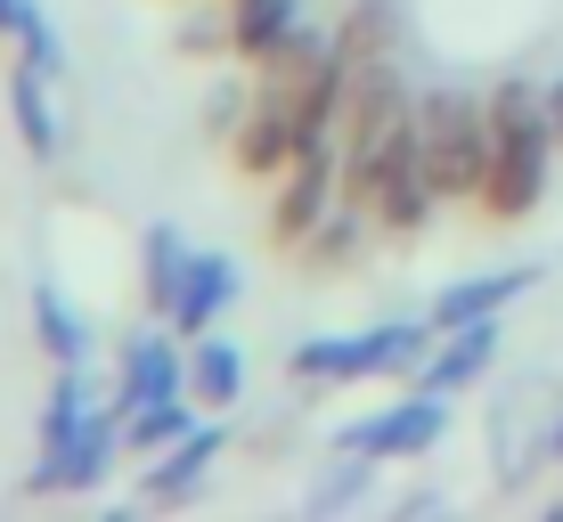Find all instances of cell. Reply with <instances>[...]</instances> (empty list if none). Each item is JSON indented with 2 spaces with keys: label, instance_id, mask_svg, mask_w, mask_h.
<instances>
[{
  "label": "cell",
  "instance_id": "21",
  "mask_svg": "<svg viewBox=\"0 0 563 522\" xmlns=\"http://www.w3.org/2000/svg\"><path fill=\"white\" fill-rule=\"evenodd\" d=\"M539 466H563V409H555V424H548V441H539Z\"/></svg>",
  "mask_w": 563,
  "mask_h": 522
},
{
  "label": "cell",
  "instance_id": "14",
  "mask_svg": "<svg viewBox=\"0 0 563 522\" xmlns=\"http://www.w3.org/2000/svg\"><path fill=\"white\" fill-rule=\"evenodd\" d=\"M221 16H229V57L254 66L269 42H286L302 25V0H221Z\"/></svg>",
  "mask_w": 563,
  "mask_h": 522
},
{
  "label": "cell",
  "instance_id": "15",
  "mask_svg": "<svg viewBox=\"0 0 563 522\" xmlns=\"http://www.w3.org/2000/svg\"><path fill=\"white\" fill-rule=\"evenodd\" d=\"M188 254H197V245H188V237H180L172 221H155V229H147V245H140L147 319H172V302H180V278H188Z\"/></svg>",
  "mask_w": 563,
  "mask_h": 522
},
{
  "label": "cell",
  "instance_id": "11",
  "mask_svg": "<svg viewBox=\"0 0 563 522\" xmlns=\"http://www.w3.org/2000/svg\"><path fill=\"white\" fill-rule=\"evenodd\" d=\"M49 82H57V66L49 57H25L16 49V66H9V114H16V140H25V156L33 164H49L57 156V107H49Z\"/></svg>",
  "mask_w": 563,
  "mask_h": 522
},
{
  "label": "cell",
  "instance_id": "8",
  "mask_svg": "<svg viewBox=\"0 0 563 522\" xmlns=\"http://www.w3.org/2000/svg\"><path fill=\"white\" fill-rule=\"evenodd\" d=\"M539 286V262H507V269H482V278H450L433 295V319L441 335H450V326H474V319H507V302H522Z\"/></svg>",
  "mask_w": 563,
  "mask_h": 522
},
{
  "label": "cell",
  "instance_id": "17",
  "mask_svg": "<svg viewBox=\"0 0 563 522\" xmlns=\"http://www.w3.org/2000/svg\"><path fill=\"white\" fill-rule=\"evenodd\" d=\"M33 343H42L57 367H82V352H90L82 319H74V302L57 295V286H33Z\"/></svg>",
  "mask_w": 563,
  "mask_h": 522
},
{
  "label": "cell",
  "instance_id": "2",
  "mask_svg": "<svg viewBox=\"0 0 563 522\" xmlns=\"http://www.w3.org/2000/svg\"><path fill=\"white\" fill-rule=\"evenodd\" d=\"M417 147H424V180H433L441 212L482 197V164H490V90H457L433 82L417 90Z\"/></svg>",
  "mask_w": 563,
  "mask_h": 522
},
{
  "label": "cell",
  "instance_id": "23",
  "mask_svg": "<svg viewBox=\"0 0 563 522\" xmlns=\"http://www.w3.org/2000/svg\"><path fill=\"white\" fill-rule=\"evenodd\" d=\"M212 9H221V0H212Z\"/></svg>",
  "mask_w": 563,
  "mask_h": 522
},
{
  "label": "cell",
  "instance_id": "9",
  "mask_svg": "<svg viewBox=\"0 0 563 522\" xmlns=\"http://www.w3.org/2000/svg\"><path fill=\"white\" fill-rule=\"evenodd\" d=\"M490 359H498V319L450 326V335H441L433 352H424V367H417V392L450 400V392H465V384H482V376H490Z\"/></svg>",
  "mask_w": 563,
  "mask_h": 522
},
{
  "label": "cell",
  "instance_id": "1",
  "mask_svg": "<svg viewBox=\"0 0 563 522\" xmlns=\"http://www.w3.org/2000/svg\"><path fill=\"white\" fill-rule=\"evenodd\" d=\"M555 123H548V90L531 82H498L490 90V164H482V197L474 212L490 229H522L548 204V171H555Z\"/></svg>",
  "mask_w": 563,
  "mask_h": 522
},
{
  "label": "cell",
  "instance_id": "4",
  "mask_svg": "<svg viewBox=\"0 0 563 522\" xmlns=\"http://www.w3.org/2000/svg\"><path fill=\"white\" fill-rule=\"evenodd\" d=\"M343 204V140H310L295 164L269 180V254H302L310 229Z\"/></svg>",
  "mask_w": 563,
  "mask_h": 522
},
{
  "label": "cell",
  "instance_id": "6",
  "mask_svg": "<svg viewBox=\"0 0 563 522\" xmlns=\"http://www.w3.org/2000/svg\"><path fill=\"white\" fill-rule=\"evenodd\" d=\"M164 326V319H155ZM155 326H140V335L123 343V367H114V424H123L131 409H155V400H188V343L155 335Z\"/></svg>",
  "mask_w": 563,
  "mask_h": 522
},
{
  "label": "cell",
  "instance_id": "5",
  "mask_svg": "<svg viewBox=\"0 0 563 522\" xmlns=\"http://www.w3.org/2000/svg\"><path fill=\"white\" fill-rule=\"evenodd\" d=\"M441 433H450V400H433V392H417V384H409V400H393V409L343 424L335 457L352 449V457H376V466H384V457H424Z\"/></svg>",
  "mask_w": 563,
  "mask_h": 522
},
{
  "label": "cell",
  "instance_id": "16",
  "mask_svg": "<svg viewBox=\"0 0 563 522\" xmlns=\"http://www.w3.org/2000/svg\"><path fill=\"white\" fill-rule=\"evenodd\" d=\"M107 409H90V384H82V367H57V384H49V400H42V449H66L74 433H90Z\"/></svg>",
  "mask_w": 563,
  "mask_h": 522
},
{
  "label": "cell",
  "instance_id": "7",
  "mask_svg": "<svg viewBox=\"0 0 563 522\" xmlns=\"http://www.w3.org/2000/svg\"><path fill=\"white\" fill-rule=\"evenodd\" d=\"M114 449H123V424H114V409H107L90 433H74L66 449H42V466L25 474V490L33 498H82V490H99V481H107Z\"/></svg>",
  "mask_w": 563,
  "mask_h": 522
},
{
  "label": "cell",
  "instance_id": "20",
  "mask_svg": "<svg viewBox=\"0 0 563 522\" xmlns=\"http://www.w3.org/2000/svg\"><path fill=\"white\" fill-rule=\"evenodd\" d=\"M367 474H376V457H352V449H343V466H335V474H319V481H310V514L352 507V498L367 490Z\"/></svg>",
  "mask_w": 563,
  "mask_h": 522
},
{
  "label": "cell",
  "instance_id": "18",
  "mask_svg": "<svg viewBox=\"0 0 563 522\" xmlns=\"http://www.w3.org/2000/svg\"><path fill=\"white\" fill-rule=\"evenodd\" d=\"M180 433H197V400H155V409H131L123 417V449L131 457H164Z\"/></svg>",
  "mask_w": 563,
  "mask_h": 522
},
{
  "label": "cell",
  "instance_id": "22",
  "mask_svg": "<svg viewBox=\"0 0 563 522\" xmlns=\"http://www.w3.org/2000/svg\"><path fill=\"white\" fill-rule=\"evenodd\" d=\"M548 123H555V147H563V82H548Z\"/></svg>",
  "mask_w": 563,
  "mask_h": 522
},
{
  "label": "cell",
  "instance_id": "3",
  "mask_svg": "<svg viewBox=\"0 0 563 522\" xmlns=\"http://www.w3.org/2000/svg\"><path fill=\"white\" fill-rule=\"evenodd\" d=\"M441 343L433 319H393V326H360V335H310L295 343V384H376V376H417L424 352Z\"/></svg>",
  "mask_w": 563,
  "mask_h": 522
},
{
  "label": "cell",
  "instance_id": "12",
  "mask_svg": "<svg viewBox=\"0 0 563 522\" xmlns=\"http://www.w3.org/2000/svg\"><path fill=\"white\" fill-rule=\"evenodd\" d=\"M221 441H229V433H221V417H197V433H180V441L164 449V466H147V474H140V498H155V507H180V498L212 474Z\"/></svg>",
  "mask_w": 563,
  "mask_h": 522
},
{
  "label": "cell",
  "instance_id": "19",
  "mask_svg": "<svg viewBox=\"0 0 563 522\" xmlns=\"http://www.w3.org/2000/svg\"><path fill=\"white\" fill-rule=\"evenodd\" d=\"M0 42H16L25 57H49L57 66V33H49V16L33 9V0H0Z\"/></svg>",
  "mask_w": 563,
  "mask_h": 522
},
{
  "label": "cell",
  "instance_id": "10",
  "mask_svg": "<svg viewBox=\"0 0 563 522\" xmlns=\"http://www.w3.org/2000/svg\"><path fill=\"white\" fill-rule=\"evenodd\" d=\"M238 302V262L229 254H188V278H180V302H172V335L180 343H197V335H212L221 326V311Z\"/></svg>",
  "mask_w": 563,
  "mask_h": 522
},
{
  "label": "cell",
  "instance_id": "13",
  "mask_svg": "<svg viewBox=\"0 0 563 522\" xmlns=\"http://www.w3.org/2000/svg\"><path fill=\"white\" fill-rule=\"evenodd\" d=\"M188 400H197L205 417H229L245 400V352L229 335H197L188 343Z\"/></svg>",
  "mask_w": 563,
  "mask_h": 522
}]
</instances>
